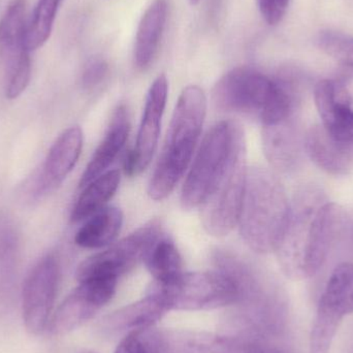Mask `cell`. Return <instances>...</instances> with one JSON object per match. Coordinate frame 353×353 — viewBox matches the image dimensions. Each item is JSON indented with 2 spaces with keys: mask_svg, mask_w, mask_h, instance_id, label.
<instances>
[{
  "mask_svg": "<svg viewBox=\"0 0 353 353\" xmlns=\"http://www.w3.org/2000/svg\"><path fill=\"white\" fill-rule=\"evenodd\" d=\"M169 4L167 0H154L142 17L134 43V64L141 70L152 64L167 25Z\"/></svg>",
  "mask_w": 353,
  "mask_h": 353,
  "instance_id": "cell-19",
  "label": "cell"
},
{
  "mask_svg": "<svg viewBox=\"0 0 353 353\" xmlns=\"http://www.w3.org/2000/svg\"><path fill=\"white\" fill-rule=\"evenodd\" d=\"M207 99L196 85L186 87L176 103L163 152L149 184L151 199L161 201L171 194L186 171L201 137Z\"/></svg>",
  "mask_w": 353,
  "mask_h": 353,
  "instance_id": "cell-4",
  "label": "cell"
},
{
  "mask_svg": "<svg viewBox=\"0 0 353 353\" xmlns=\"http://www.w3.org/2000/svg\"><path fill=\"white\" fill-rule=\"evenodd\" d=\"M345 210L314 184L296 191L279 243L278 261L286 277L305 280L321 269L346 226Z\"/></svg>",
  "mask_w": 353,
  "mask_h": 353,
  "instance_id": "cell-1",
  "label": "cell"
},
{
  "mask_svg": "<svg viewBox=\"0 0 353 353\" xmlns=\"http://www.w3.org/2000/svg\"><path fill=\"white\" fill-rule=\"evenodd\" d=\"M109 72V64L101 58L91 59L85 66L82 74V86L85 89H93L99 86Z\"/></svg>",
  "mask_w": 353,
  "mask_h": 353,
  "instance_id": "cell-29",
  "label": "cell"
},
{
  "mask_svg": "<svg viewBox=\"0 0 353 353\" xmlns=\"http://www.w3.org/2000/svg\"><path fill=\"white\" fill-rule=\"evenodd\" d=\"M145 265L154 277V281L165 282L182 273V257L171 239H157L144 259Z\"/></svg>",
  "mask_w": 353,
  "mask_h": 353,
  "instance_id": "cell-23",
  "label": "cell"
},
{
  "mask_svg": "<svg viewBox=\"0 0 353 353\" xmlns=\"http://www.w3.org/2000/svg\"><path fill=\"white\" fill-rule=\"evenodd\" d=\"M213 101L222 111L259 118L265 125L298 114L302 88L290 74L270 78L253 68H236L218 81Z\"/></svg>",
  "mask_w": 353,
  "mask_h": 353,
  "instance_id": "cell-2",
  "label": "cell"
},
{
  "mask_svg": "<svg viewBox=\"0 0 353 353\" xmlns=\"http://www.w3.org/2000/svg\"><path fill=\"white\" fill-rule=\"evenodd\" d=\"M148 292L159 296L169 311L214 310L239 300L234 280L220 271L182 272L169 281L153 282Z\"/></svg>",
  "mask_w": 353,
  "mask_h": 353,
  "instance_id": "cell-6",
  "label": "cell"
},
{
  "mask_svg": "<svg viewBox=\"0 0 353 353\" xmlns=\"http://www.w3.org/2000/svg\"><path fill=\"white\" fill-rule=\"evenodd\" d=\"M122 222L121 210L116 207L103 208L79 230L74 242L82 248H103L115 240L121 230Z\"/></svg>",
  "mask_w": 353,
  "mask_h": 353,
  "instance_id": "cell-21",
  "label": "cell"
},
{
  "mask_svg": "<svg viewBox=\"0 0 353 353\" xmlns=\"http://www.w3.org/2000/svg\"><path fill=\"white\" fill-rule=\"evenodd\" d=\"M251 353H281L278 350H271V348H255Z\"/></svg>",
  "mask_w": 353,
  "mask_h": 353,
  "instance_id": "cell-31",
  "label": "cell"
},
{
  "mask_svg": "<svg viewBox=\"0 0 353 353\" xmlns=\"http://www.w3.org/2000/svg\"><path fill=\"white\" fill-rule=\"evenodd\" d=\"M59 263L54 255L43 257L25 280L22 314L29 333H41L49 323L59 283Z\"/></svg>",
  "mask_w": 353,
  "mask_h": 353,
  "instance_id": "cell-10",
  "label": "cell"
},
{
  "mask_svg": "<svg viewBox=\"0 0 353 353\" xmlns=\"http://www.w3.org/2000/svg\"><path fill=\"white\" fill-rule=\"evenodd\" d=\"M201 1V0H189V2H190L192 6H195V4L199 3Z\"/></svg>",
  "mask_w": 353,
  "mask_h": 353,
  "instance_id": "cell-32",
  "label": "cell"
},
{
  "mask_svg": "<svg viewBox=\"0 0 353 353\" xmlns=\"http://www.w3.org/2000/svg\"><path fill=\"white\" fill-rule=\"evenodd\" d=\"M352 242H353V223L352 225Z\"/></svg>",
  "mask_w": 353,
  "mask_h": 353,
  "instance_id": "cell-33",
  "label": "cell"
},
{
  "mask_svg": "<svg viewBox=\"0 0 353 353\" xmlns=\"http://www.w3.org/2000/svg\"><path fill=\"white\" fill-rule=\"evenodd\" d=\"M340 325V323L316 313L311 330L309 352L330 353Z\"/></svg>",
  "mask_w": 353,
  "mask_h": 353,
  "instance_id": "cell-27",
  "label": "cell"
},
{
  "mask_svg": "<svg viewBox=\"0 0 353 353\" xmlns=\"http://www.w3.org/2000/svg\"><path fill=\"white\" fill-rule=\"evenodd\" d=\"M62 0H39L27 22V45L30 51L43 47L51 37Z\"/></svg>",
  "mask_w": 353,
  "mask_h": 353,
  "instance_id": "cell-24",
  "label": "cell"
},
{
  "mask_svg": "<svg viewBox=\"0 0 353 353\" xmlns=\"http://www.w3.org/2000/svg\"><path fill=\"white\" fill-rule=\"evenodd\" d=\"M83 147V132L79 126L64 130L52 145L37 179V195L55 190L78 163Z\"/></svg>",
  "mask_w": 353,
  "mask_h": 353,
  "instance_id": "cell-15",
  "label": "cell"
},
{
  "mask_svg": "<svg viewBox=\"0 0 353 353\" xmlns=\"http://www.w3.org/2000/svg\"><path fill=\"white\" fill-rule=\"evenodd\" d=\"M169 84L161 74L151 85L145 103L144 113L134 150L128 151L124 161L126 176H134L144 172L150 165L157 148L161 120L167 105Z\"/></svg>",
  "mask_w": 353,
  "mask_h": 353,
  "instance_id": "cell-12",
  "label": "cell"
},
{
  "mask_svg": "<svg viewBox=\"0 0 353 353\" xmlns=\"http://www.w3.org/2000/svg\"><path fill=\"white\" fill-rule=\"evenodd\" d=\"M236 126L234 121L219 122L205 134L181 193L184 209L201 207L209 194L230 157Z\"/></svg>",
  "mask_w": 353,
  "mask_h": 353,
  "instance_id": "cell-8",
  "label": "cell"
},
{
  "mask_svg": "<svg viewBox=\"0 0 353 353\" xmlns=\"http://www.w3.org/2000/svg\"><path fill=\"white\" fill-rule=\"evenodd\" d=\"M316 312L340 323L346 316L353 314V263H342L334 269Z\"/></svg>",
  "mask_w": 353,
  "mask_h": 353,
  "instance_id": "cell-20",
  "label": "cell"
},
{
  "mask_svg": "<svg viewBox=\"0 0 353 353\" xmlns=\"http://www.w3.org/2000/svg\"><path fill=\"white\" fill-rule=\"evenodd\" d=\"M263 148L268 161L278 172L298 171L306 154L299 113L263 125Z\"/></svg>",
  "mask_w": 353,
  "mask_h": 353,
  "instance_id": "cell-13",
  "label": "cell"
},
{
  "mask_svg": "<svg viewBox=\"0 0 353 353\" xmlns=\"http://www.w3.org/2000/svg\"><path fill=\"white\" fill-rule=\"evenodd\" d=\"M314 99L321 125L334 138L353 145L352 99L345 85L332 79L319 81Z\"/></svg>",
  "mask_w": 353,
  "mask_h": 353,
  "instance_id": "cell-14",
  "label": "cell"
},
{
  "mask_svg": "<svg viewBox=\"0 0 353 353\" xmlns=\"http://www.w3.org/2000/svg\"><path fill=\"white\" fill-rule=\"evenodd\" d=\"M19 253L16 230L8 223L0 224V284L10 283L14 276Z\"/></svg>",
  "mask_w": 353,
  "mask_h": 353,
  "instance_id": "cell-26",
  "label": "cell"
},
{
  "mask_svg": "<svg viewBox=\"0 0 353 353\" xmlns=\"http://www.w3.org/2000/svg\"><path fill=\"white\" fill-rule=\"evenodd\" d=\"M130 134V118L124 105H120L114 112L107 134L101 143L90 163L87 165L80 181L81 188L105 174L108 168L117 159L120 151L125 145Z\"/></svg>",
  "mask_w": 353,
  "mask_h": 353,
  "instance_id": "cell-17",
  "label": "cell"
},
{
  "mask_svg": "<svg viewBox=\"0 0 353 353\" xmlns=\"http://www.w3.org/2000/svg\"><path fill=\"white\" fill-rule=\"evenodd\" d=\"M285 188L274 172L265 168L247 170L241 207V234L257 253L275 251L290 214Z\"/></svg>",
  "mask_w": 353,
  "mask_h": 353,
  "instance_id": "cell-3",
  "label": "cell"
},
{
  "mask_svg": "<svg viewBox=\"0 0 353 353\" xmlns=\"http://www.w3.org/2000/svg\"><path fill=\"white\" fill-rule=\"evenodd\" d=\"M305 153L329 175L346 176L353 171V145L334 138L321 124L305 132Z\"/></svg>",
  "mask_w": 353,
  "mask_h": 353,
  "instance_id": "cell-16",
  "label": "cell"
},
{
  "mask_svg": "<svg viewBox=\"0 0 353 353\" xmlns=\"http://www.w3.org/2000/svg\"><path fill=\"white\" fill-rule=\"evenodd\" d=\"M161 234L163 228L159 219L147 222L107 250L81 263L77 269L79 283L94 279H118L140 261H144L147 253Z\"/></svg>",
  "mask_w": 353,
  "mask_h": 353,
  "instance_id": "cell-9",
  "label": "cell"
},
{
  "mask_svg": "<svg viewBox=\"0 0 353 353\" xmlns=\"http://www.w3.org/2000/svg\"><path fill=\"white\" fill-rule=\"evenodd\" d=\"M261 16L269 25H277L285 16L290 0H257Z\"/></svg>",
  "mask_w": 353,
  "mask_h": 353,
  "instance_id": "cell-30",
  "label": "cell"
},
{
  "mask_svg": "<svg viewBox=\"0 0 353 353\" xmlns=\"http://www.w3.org/2000/svg\"><path fill=\"white\" fill-rule=\"evenodd\" d=\"M246 142L236 123L230 157L201 203V222L211 236H228L239 223L247 176Z\"/></svg>",
  "mask_w": 353,
  "mask_h": 353,
  "instance_id": "cell-5",
  "label": "cell"
},
{
  "mask_svg": "<svg viewBox=\"0 0 353 353\" xmlns=\"http://www.w3.org/2000/svg\"><path fill=\"white\" fill-rule=\"evenodd\" d=\"M319 47L345 68L353 70V37L338 31H323L317 37Z\"/></svg>",
  "mask_w": 353,
  "mask_h": 353,
  "instance_id": "cell-25",
  "label": "cell"
},
{
  "mask_svg": "<svg viewBox=\"0 0 353 353\" xmlns=\"http://www.w3.org/2000/svg\"><path fill=\"white\" fill-rule=\"evenodd\" d=\"M169 309L165 303L155 294L147 292V296L142 300L108 315L103 321V331L113 335L149 329L161 321Z\"/></svg>",
  "mask_w": 353,
  "mask_h": 353,
  "instance_id": "cell-18",
  "label": "cell"
},
{
  "mask_svg": "<svg viewBox=\"0 0 353 353\" xmlns=\"http://www.w3.org/2000/svg\"><path fill=\"white\" fill-rule=\"evenodd\" d=\"M27 22L25 0L10 1L0 18V65L8 99L20 97L30 82Z\"/></svg>",
  "mask_w": 353,
  "mask_h": 353,
  "instance_id": "cell-7",
  "label": "cell"
},
{
  "mask_svg": "<svg viewBox=\"0 0 353 353\" xmlns=\"http://www.w3.org/2000/svg\"><path fill=\"white\" fill-rule=\"evenodd\" d=\"M115 353H159V340L152 327L126 334Z\"/></svg>",
  "mask_w": 353,
  "mask_h": 353,
  "instance_id": "cell-28",
  "label": "cell"
},
{
  "mask_svg": "<svg viewBox=\"0 0 353 353\" xmlns=\"http://www.w3.org/2000/svg\"><path fill=\"white\" fill-rule=\"evenodd\" d=\"M118 279H94L80 285L65 299L51 319L52 333L64 335L90 321L115 294Z\"/></svg>",
  "mask_w": 353,
  "mask_h": 353,
  "instance_id": "cell-11",
  "label": "cell"
},
{
  "mask_svg": "<svg viewBox=\"0 0 353 353\" xmlns=\"http://www.w3.org/2000/svg\"><path fill=\"white\" fill-rule=\"evenodd\" d=\"M120 179L119 171H109L85 186L72 209L70 221L78 223L89 219L103 210L105 203L115 194L119 187Z\"/></svg>",
  "mask_w": 353,
  "mask_h": 353,
  "instance_id": "cell-22",
  "label": "cell"
}]
</instances>
